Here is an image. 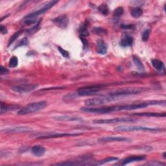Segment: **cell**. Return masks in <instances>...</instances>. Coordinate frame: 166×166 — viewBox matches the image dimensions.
Here are the masks:
<instances>
[{
	"label": "cell",
	"instance_id": "cell-1",
	"mask_svg": "<svg viewBox=\"0 0 166 166\" xmlns=\"http://www.w3.org/2000/svg\"><path fill=\"white\" fill-rule=\"evenodd\" d=\"M165 104V101H151L144 103H135L130 105H116L110 106H103V107L99 108H92V107H83L80 108L82 111L88 113H95V114H108L113 112L123 111V110H133L139 108H144L149 106L151 105H161Z\"/></svg>",
	"mask_w": 166,
	"mask_h": 166
},
{
	"label": "cell",
	"instance_id": "cell-2",
	"mask_svg": "<svg viewBox=\"0 0 166 166\" xmlns=\"http://www.w3.org/2000/svg\"><path fill=\"white\" fill-rule=\"evenodd\" d=\"M146 90V88H125L119 89V90H115L113 92H110L108 94L114 97L115 99H118L119 98H121L123 97H125L127 96L138 94V93H142Z\"/></svg>",
	"mask_w": 166,
	"mask_h": 166
},
{
	"label": "cell",
	"instance_id": "cell-3",
	"mask_svg": "<svg viewBox=\"0 0 166 166\" xmlns=\"http://www.w3.org/2000/svg\"><path fill=\"white\" fill-rule=\"evenodd\" d=\"M47 102L42 101L39 102H36V103H33L29 104L28 105L25 106V107L21 108L18 112V115L23 116L29 114H32L38 111H40L41 110H43L46 107Z\"/></svg>",
	"mask_w": 166,
	"mask_h": 166
},
{
	"label": "cell",
	"instance_id": "cell-4",
	"mask_svg": "<svg viewBox=\"0 0 166 166\" xmlns=\"http://www.w3.org/2000/svg\"><path fill=\"white\" fill-rule=\"evenodd\" d=\"M105 85L103 84H95L90 86H84L79 88L77 92V95L79 96H90L96 94L99 92L102 89H103Z\"/></svg>",
	"mask_w": 166,
	"mask_h": 166
},
{
	"label": "cell",
	"instance_id": "cell-5",
	"mask_svg": "<svg viewBox=\"0 0 166 166\" xmlns=\"http://www.w3.org/2000/svg\"><path fill=\"white\" fill-rule=\"evenodd\" d=\"M115 130L120 132H134V131H146V132H160L161 129L156 128H150L142 126H118L114 129Z\"/></svg>",
	"mask_w": 166,
	"mask_h": 166
},
{
	"label": "cell",
	"instance_id": "cell-6",
	"mask_svg": "<svg viewBox=\"0 0 166 166\" xmlns=\"http://www.w3.org/2000/svg\"><path fill=\"white\" fill-rule=\"evenodd\" d=\"M58 2V1L49 2L48 3L45 4V5L42 8H40V9H38L35 12H33L32 13L29 14L27 16H25V20H36L37 16L45 13L47 11H48L50 8H52L55 4H57Z\"/></svg>",
	"mask_w": 166,
	"mask_h": 166
},
{
	"label": "cell",
	"instance_id": "cell-7",
	"mask_svg": "<svg viewBox=\"0 0 166 166\" xmlns=\"http://www.w3.org/2000/svg\"><path fill=\"white\" fill-rule=\"evenodd\" d=\"M135 119L130 117H117L112 119H103V120H93V123L96 124H113V123H133L136 122Z\"/></svg>",
	"mask_w": 166,
	"mask_h": 166
},
{
	"label": "cell",
	"instance_id": "cell-8",
	"mask_svg": "<svg viewBox=\"0 0 166 166\" xmlns=\"http://www.w3.org/2000/svg\"><path fill=\"white\" fill-rule=\"evenodd\" d=\"M38 86V85L35 84H22L12 86L11 87V90L15 92L20 93H28L35 90Z\"/></svg>",
	"mask_w": 166,
	"mask_h": 166
},
{
	"label": "cell",
	"instance_id": "cell-9",
	"mask_svg": "<svg viewBox=\"0 0 166 166\" xmlns=\"http://www.w3.org/2000/svg\"><path fill=\"white\" fill-rule=\"evenodd\" d=\"M130 139L121 136H106L98 139L99 143H107V142H129Z\"/></svg>",
	"mask_w": 166,
	"mask_h": 166
},
{
	"label": "cell",
	"instance_id": "cell-10",
	"mask_svg": "<svg viewBox=\"0 0 166 166\" xmlns=\"http://www.w3.org/2000/svg\"><path fill=\"white\" fill-rule=\"evenodd\" d=\"M83 134V133H57V134H47L44 135H40L38 139H52V138H59L63 137H68V136H77Z\"/></svg>",
	"mask_w": 166,
	"mask_h": 166
},
{
	"label": "cell",
	"instance_id": "cell-11",
	"mask_svg": "<svg viewBox=\"0 0 166 166\" xmlns=\"http://www.w3.org/2000/svg\"><path fill=\"white\" fill-rule=\"evenodd\" d=\"M53 22L59 28L66 29L69 24V18L66 15H61L55 18Z\"/></svg>",
	"mask_w": 166,
	"mask_h": 166
},
{
	"label": "cell",
	"instance_id": "cell-12",
	"mask_svg": "<svg viewBox=\"0 0 166 166\" xmlns=\"http://www.w3.org/2000/svg\"><path fill=\"white\" fill-rule=\"evenodd\" d=\"M33 129L28 127H12L9 129H2V132L5 133H30Z\"/></svg>",
	"mask_w": 166,
	"mask_h": 166
},
{
	"label": "cell",
	"instance_id": "cell-13",
	"mask_svg": "<svg viewBox=\"0 0 166 166\" xmlns=\"http://www.w3.org/2000/svg\"><path fill=\"white\" fill-rule=\"evenodd\" d=\"M134 43V38L133 37L130 36L127 33L123 34L121 39L120 41V45L123 47V48H126V47H130L133 45Z\"/></svg>",
	"mask_w": 166,
	"mask_h": 166
},
{
	"label": "cell",
	"instance_id": "cell-14",
	"mask_svg": "<svg viewBox=\"0 0 166 166\" xmlns=\"http://www.w3.org/2000/svg\"><path fill=\"white\" fill-rule=\"evenodd\" d=\"M146 156L141 155V156H132L127 157L125 159L121 161V163L120 164L121 165H125L127 164H129L130 163L134 162V161H139L146 160Z\"/></svg>",
	"mask_w": 166,
	"mask_h": 166
},
{
	"label": "cell",
	"instance_id": "cell-15",
	"mask_svg": "<svg viewBox=\"0 0 166 166\" xmlns=\"http://www.w3.org/2000/svg\"><path fill=\"white\" fill-rule=\"evenodd\" d=\"M97 52L100 55H105L107 53L108 45L102 39H99L97 41Z\"/></svg>",
	"mask_w": 166,
	"mask_h": 166
},
{
	"label": "cell",
	"instance_id": "cell-16",
	"mask_svg": "<svg viewBox=\"0 0 166 166\" xmlns=\"http://www.w3.org/2000/svg\"><path fill=\"white\" fill-rule=\"evenodd\" d=\"M53 119L57 121H83V119L79 117L67 116V115H64V116H55Z\"/></svg>",
	"mask_w": 166,
	"mask_h": 166
},
{
	"label": "cell",
	"instance_id": "cell-17",
	"mask_svg": "<svg viewBox=\"0 0 166 166\" xmlns=\"http://www.w3.org/2000/svg\"><path fill=\"white\" fill-rule=\"evenodd\" d=\"M45 151V149L41 146H35L31 149V152L33 154L37 157H41L44 156Z\"/></svg>",
	"mask_w": 166,
	"mask_h": 166
},
{
	"label": "cell",
	"instance_id": "cell-18",
	"mask_svg": "<svg viewBox=\"0 0 166 166\" xmlns=\"http://www.w3.org/2000/svg\"><path fill=\"white\" fill-rule=\"evenodd\" d=\"M132 115L136 116H146V117H165V113H155V112H142L134 113Z\"/></svg>",
	"mask_w": 166,
	"mask_h": 166
},
{
	"label": "cell",
	"instance_id": "cell-19",
	"mask_svg": "<svg viewBox=\"0 0 166 166\" xmlns=\"http://www.w3.org/2000/svg\"><path fill=\"white\" fill-rule=\"evenodd\" d=\"M151 64L152 66L154 67L156 70L161 71L165 69L164 62L160 60H158V59H152Z\"/></svg>",
	"mask_w": 166,
	"mask_h": 166
},
{
	"label": "cell",
	"instance_id": "cell-20",
	"mask_svg": "<svg viewBox=\"0 0 166 166\" xmlns=\"http://www.w3.org/2000/svg\"><path fill=\"white\" fill-rule=\"evenodd\" d=\"M88 23L87 21H86L79 29L80 37L85 38L89 35V32L88 31Z\"/></svg>",
	"mask_w": 166,
	"mask_h": 166
},
{
	"label": "cell",
	"instance_id": "cell-21",
	"mask_svg": "<svg viewBox=\"0 0 166 166\" xmlns=\"http://www.w3.org/2000/svg\"><path fill=\"white\" fill-rule=\"evenodd\" d=\"M84 165V163L81 161H66L64 162H60L53 164V165Z\"/></svg>",
	"mask_w": 166,
	"mask_h": 166
},
{
	"label": "cell",
	"instance_id": "cell-22",
	"mask_svg": "<svg viewBox=\"0 0 166 166\" xmlns=\"http://www.w3.org/2000/svg\"><path fill=\"white\" fill-rule=\"evenodd\" d=\"M133 62L134 63V65L137 67V69L139 71L144 70V65L142 63V61L137 57V56H133Z\"/></svg>",
	"mask_w": 166,
	"mask_h": 166
},
{
	"label": "cell",
	"instance_id": "cell-23",
	"mask_svg": "<svg viewBox=\"0 0 166 166\" xmlns=\"http://www.w3.org/2000/svg\"><path fill=\"white\" fill-rule=\"evenodd\" d=\"M117 159L118 158H117V157H110V158H106L104 160H102L97 161L96 163H93L92 165H103V164H107V163H109V162H111V161H116Z\"/></svg>",
	"mask_w": 166,
	"mask_h": 166
},
{
	"label": "cell",
	"instance_id": "cell-24",
	"mask_svg": "<svg viewBox=\"0 0 166 166\" xmlns=\"http://www.w3.org/2000/svg\"><path fill=\"white\" fill-rule=\"evenodd\" d=\"M15 108H16V106H8L5 103H3V102H1V109H0L1 110V114H3L8 111H11V110H14Z\"/></svg>",
	"mask_w": 166,
	"mask_h": 166
},
{
	"label": "cell",
	"instance_id": "cell-25",
	"mask_svg": "<svg viewBox=\"0 0 166 166\" xmlns=\"http://www.w3.org/2000/svg\"><path fill=\"white\" fill-rule=\"evenodd\" d=\"M143 14V11L140 7H136L131 11V15L134 18H138Z\"/></svg>",
	"mask_w": 166,
	"mask_h": 166
},
{
	"label": "cell",
	"instance_id": "cell-26",
	"mask_svg": "<svg viewBox=\"0 0 166 166\" xmlns=\"http://www.w3.org/2000/svg\"><path fill=\"white\" fill-rule=\"evenodd\" d=\"M98 10L99 11L101 12V13L104 15V16H106L109 12V8L108 5H106V3H102L99 5V7H98Z\"/></svg>",
	"mask_w": 166,
	"mask_h": 166
},
{
	"label": "cell",
	"instance_id": "cell-27",
	"mask_svg": "<svg viewBox=\"0 0 166 166\" xmlns=\"http://www.w3.org/2000/svg\"><path fill=\"white\" fill-rule=\"evenodd\" d=\"M23 31L22 30H19L17 32H16L13 35H12L11 38L9 39V40H8V47L10 45H11L12 43H13V42L17 39V38H18V36L21 35V34L22 33Z\"/></svg>",
	"mask_w": 166,
	"mask_h": 166
},
{
	"label": "cell",
	"instance_id": "cell-28",
	"mask_svg": "<svg viewBox=\"0 0 166 166\" xmlns=\"http://www.w3.org/2000/svg\"><path fill=\"white\" fill-rule=\"evenodd\" d=\"M93 32L98 35H105L107 33L106 30L100 27H96L93 29Z\"/></svg>",
	"mask_w": 166,
	"mask_h": 166
},
{
	"label": "cell",
	"instance_id": "cell-29",
	"mask_svg": "<svg viewBox=\"0 0 166 166\" xmlns=\"http://www.w3.org/2000/svg\"><path fill=\"white\" fill-rule=\"evenodd\" d=\"M18 64V58L16 56L12 57L9 61V67H15Z\"/></svg>",
	"mask_w": 166,
	"mask_h": 166
},
{
	"label": "cell",
	"instance_id": "cell-30",
	"mask_svg": "<svg viewBox=\"0 0 166 166\" xmlns=\"http://www.w3.org/2000/svg\"><path fill=\"white\" fill-rule=\"evenodd\" d=\"M123 12H124V9H123V8L122 7H119L114 10V16L118 18V17H120L123 14Z\"/></svg>",
	"mask_w": 166,
	"mask_h": 166
},
{
	"label": "cell",
	"instance_id": "cell-31",
	"mask_svg": "<svg viewBox=\"0 0 166 166\" xmlns=\"http://www.w3.org/2000/svg\"><path fill=\"white\" fill-rule=\"evenodd\" d=\"M28 44V39L27 37H24L23 38H22V40L18 42V43L17 44V45H16V48H19V47H22V46H25L27 45Z\"/></svg>",
	"mask_w": 166,
	"mask_h": 166
},
{
	"label": "cell",
	"instance_id": "cell-32",
	"mask_svg": "<svg viewBox=\"0 0 166 166\" xmlns=\"http://www.w3.org/2000/svg\"><path fill=\"white\" fill-rule=\"evenodd\" d=\"M149 36H150L149 29H146V30L144 31V32L142 34V40L143 42H147L149 38Z\"/></svg>",
	"mask_w": 166,
	"mask_h": 166
},
{
	"label": "cell",
	"instance_id": "cell-33",
	"mask_svg": "<svg viewBox=\"0 0 166 166\" xmlns=\"http://www.w3.org/2000/svg\"><path fill=\"white\" fill-rule=\"evenodd\" d=\"M58 52H60V53L62 55V57H64V58H69L70 55H69V52H68L67 51L64 49L63 48H61V47H58Z\"/></svg>",
	"mask_w": 166,
	"mask_h": 166
},
{
	"label": "cell",
	"instance_id": "cell-34",
	"mask_svg": "<svg viewBox=\"0 0 166 166\" xmlns=\"http://www.w3.org/2000/svg\"><path fill=\"white\" fill-rule=\"evenodd\" d=\"M39 24H40V22L38 23L36 25H35V26H34L32 28H31L30 29L27 30V33L29 34V35H32V34L37 32L38 29H39Z\"/></svg>",
	"mask_w": 166,
	"mask_h": 166
},
{
	"label": "cell",
	"instance_id": "cell-35",
	"mask_svg": "<svg viewBox=\"0 0 166 166\" xmlns=\"http://www.w3.org/2000/svg\"><path fill=\"white\" fill-rule=\"evenodd\" d=\"M134 27L133 25L130 24H122L121 25V28L123 29H131Z\"/></svg>",
	"mask_w": 166,
	"mask_h": 166
},
{
	"label": "cell",
	"instance_id": "cell-36",
	"mask_svg": "<svg viewBox=\"0 0 166 166\" xmlns=\"http://www.w3.org/2000/svg\"><path fill=\"white\" fill-rule=\"evenodd\" d=\"M80 40H81L83 44V45H84V49H86V48H88V40L86 39L85 38H83V37H80Z\"/></svg>",
	"mask_w": 166,
	"mask_h": 166
},
{
	"label": "cell",
	"instance_id": "cell-37",
	"mask_svg": "<svg viewBox=\"0 0 166 166\" xmlns=\"http://www.w3.org/2000/svg\"><path fill=\"white\" fill-rule=\"evenodd\" d=\"M0 72H1V75H5L8 73V70L7 69V68L4 67L3 66H0Z\"/></svg>",
	"mask_w": 166,
	"mask_h": 166
},
{
	"label": "cell",
	"instance_id": "cell-38",
	"mask_svg": "<svg viewBox=\"0 0 166 166\" xmlns=\"http://www.w3.org/2000/svg\"><path fill=\"white\" fill-rule=\"evenodd\" d=\"M61 89H64V87H53V88H44L40 90V91H48V90H61Z\"/></svg>",
	"mask_w": 166,
	"mask_h": 166
},
{
	"label": "cell",
	"instance_id": "cell-39",
	"mask_svg": "<svg viewBox=\"0 0 166 166\" xmlns=\"http://www.w3.org/2000/svg\"><path fill=\"white\" fill-rule=\"evenodd\" d=\"M0 31H1V33L3 34V35H5L8 33V30L5 26H3V25H1L0 26Z\"/></svg>",
	"mask_w": 166,
	"mask_h": 166
},
{
	"label": "cell",
	"instance_id": "cell-40",
	"mask_svg": "<svg viewBox=\"0 0 166 166\" xmlns=\"http://www.w3.org/2000/svg\"><path fill=\"white\" fill-rule=\"evenodd\" d=\"M146 165H165V164H163V163H161V162H158V161H153V162H150V163H148Z\"/></svg>",
	"mask_w": 166,
	"mask_h": 166
},
{
	"label": "cell",
	"instance_id": "cell-41",
	"mask_svg": "<svg viewBox=\"0 0 166 166\" xmlns=\"http://www.w3.org/2000/svg\"><path fill=\"white\" fill-rule=\"evenodd\" d=\"M164 158H165V152H164Z\"/></svg>",
	"mask_w": 166,
	"mask_h": 166
}]
</instances>
